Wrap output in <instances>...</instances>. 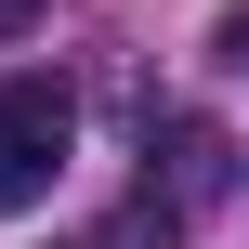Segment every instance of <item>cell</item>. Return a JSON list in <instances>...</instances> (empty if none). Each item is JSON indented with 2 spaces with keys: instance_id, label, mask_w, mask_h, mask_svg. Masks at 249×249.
Listing matches in <instances>:
<instances>
[{
  "instance_id": "1",
  "label": "cell",
  "mask_w": 249,
  "mask_h": 249,
  "mask_svg": "<svg viewBox=\"0 0 249 249\" xmlns=\"http://www.w3.org/2000/svg\"><path fill=\"white\" fill-rule=\"evenodd\" d=\"M66 144H79V105H66V79H0V223L53 197Z\"/></svg>"
},
{
  "instance_id": "2",
  "label": "cell",
  "mask_w": 249,
  "mask_h": 249,
  "mask_svg": "<svg viewBox=\"0 0 249 249\" xmlns=\"http://www.w3.org/2000/svg\"><path fill=\"white\" fill-rule=\"evenodd\" d=\"M210 184H223V144H210L197 118H171V131L144 144V223H184Z\"/></svg>"
},
{
  "instance_id": "3",
  "label": "cell",
  "mask_w": 249,
  "mask_h": 249,
  "mask_svg": "<svg viewBox=\"0 0 249 249\" xmlns=\"http://www.w3.org/2000/svg\"><path fill=\"white\" fill-rule=\"evenodd\" d=\"M26 13H39V0H0V26H26Z\"/></svg>"
}]
</instances>
